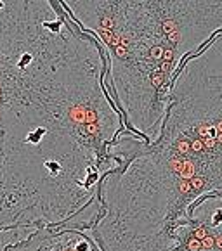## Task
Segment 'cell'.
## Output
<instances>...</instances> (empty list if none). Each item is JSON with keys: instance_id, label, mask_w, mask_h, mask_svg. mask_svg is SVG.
<instances>
[{"instance_id": "6da1fadb", "label": "cell", "mask_w": 222, "mask_h": 251, "mask_svg": "<svg viewBox=\"0 0 222 251\" xmlns=\"http://www.w3.org/2000/svg\"><path fill=\"white\" fill-rule=\"evenodd\" d=\"M146 144L111 97L101 44L59 0H0V234L90 232L103 180Z\"/></svg>"}, {"instance_id": "7a4b0ae2", "label": "cell", "mask_w": 222, "mask_h": 251, "mask_svg": "<svg viewBox=\"0 0 222 251\" xmlns=\"http://www.w3.org/2000/svg\"><path fill=\"white\" fill-rule=\"evenodd\" d=\"M212 192L222 194V33L184 61L155 141L103 180L90 236L103 251H174L189 206Z\"/></svg>"}, {"instance_id": "3957f363", "label": "cell", "mask_w": 222, "mask_h": 251, "mask_svg": "<svg viewBox=\"0 0 222 251\" xmlns=\"http://www.w3.org/2000/svg\"><path fill=\"white\" fill-rule=\"evenodd\" d=\"M101 44L127 128L151 144L182 64L222 33V0H59Z\"/></svg>"}, {"instance_id": "277c9868", "label": "cell", "mask_w": 222, "mask_h": 251, "mask_svg": "<svg viewBox=\"0 0 222 251\" xmlns=\"http://www.w3.org/2000/svg\"><path fill=\"white\" fill-rule=\"evenodd\" d=\"M174 251H222V194H205L189 206Z\"/></svg>"}, {"instance_id": "5b68a950", "label": "cell", "mask_w": 222, "mask_h": 251, "mask_svg": "<svg viewBox=\"0 0 222 251\" xmlns=\"http://www.w3.org/2000/svg\"><path fill=\"white\" fill-rule=\"evenodd\" d=\"M2 251H103L90 232L78 229H38L9 243Z\"/></svg>"}]
</instances>
